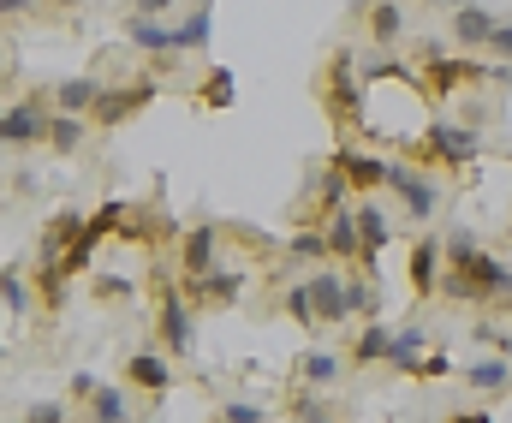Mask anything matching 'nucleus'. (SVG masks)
I'll return each mask as SVG.
<instances>
[{
  "instance_id": "f3484780",
  "label": "nucleus",
  "mask_w": 512,
  "mask_h": 423,
  "mask_svg": "<svg viewBox=\"0 0 512 423\" xmlns=\"http://www.w3.org/2000/svg\"><path fill=\"white\" fill-rule=\"evenodd\" d=\"M102 90H108L102 78L72 72L66 84H54V114H84V120H90V114H96V102H102Z\"/></svg>"
},
{
  "instance_id": "423d86ee",
  "label": "nucleus",
  "mask_w": 512,
  "mask_h": 423,
  "mask_svg": "<svg viewBox=\"0 0 512 423\" xmlns=\"http://www.w3.org/2000/svg\"><path fill=\"white\" fill-rule=\"evenodd\" d=\"M477 126H453V120H429L423 143L411 149V167H471L477 161Z\"/></svg>"
},
{
  "instance_id": "58836bf2",
  "label": "nucleus",
  "mask_w": 512,
  "mask_h": 423,
  "mask_svg": "<svg viewBox=\"0 0 512 423\" xmlns=\"http://www.w3.org/2000/svg\"><path fill=\"white\" fill-rule=\"evenodd\" d=\"M36 12H48L42 0H0V24H24V18H36Z\"/></svg>"
},
{
  "instance_id": "f03ea898",
  "label": "nucleus",
  "mask_w": 512,
  "mask_h": 423,
  "mask_svg": "<svg viewBox=\"0 0 512 423\" xmlns=\"http://www.w3.org/2000/svg\"><path fill=\"white\" fill-rule=\"evenodd\" d=\"M149 292H155V340H161V352L167 358H191L197 352V304L185 298L179 275L155 269L149 275Z\"/></svg>"
},
{
  "instance_id": "aec40b11",
  "label": "nucleus",
  "mask_w": 512,
  "mask_h": 423,
  "mask_svg": "<svg viewBox=\"0 0 512 423\" xmlns=\"http://www.w3.org/2000/svg\"><path fill=\"white\" fill-rule=\"evenodd\" d=\"M233 102H239V78H233V66H209V72H203V84H197V108L227 114Z\"/></svg>"
},
{
  "instance_id": "f8f14e48",
  "label": "nucleus",
  "mask_w": 512,
  "mask_h": 423,
  "mask_svg": "<svg viewBox=\"0 0 512 423\" xmlns=\"http://www.w3.org/2000/svg\"><path fill=\"white\" fill-rule=\"evenodd\" d=\"M126 382L137 388V394H149V400H167L179 376H173V358H167V352L143 346V352H131L126 358Z\"/></svg>"
},
{
  "instance_id": "393cba45",
  "label": "nucleus",
  "mask_w": 512,
  "mask_h": 423,
  "mask_svg": "<svg viewBox=\"0 0 512 423\" xmlns=\"http://www.w3.org/2000/svg\"><path fill=\"white\" fill-rule=\"evenodd\" d=\"M280 263H328V233H322V227H298V233L280 245Z\"/></svg>"
},
{
  "instance_id": "a18cd8bd",
  "label": "nucleus",
  "mask_w": 512,
  "mask_h": 423,
  "mask_svg": "<svg viewBox=\"0 0 512 423\" xmlns=\"http://www.w3.org/2000/svg\"><path fill=\"white\" fill-rule=\"evenodd\" d=\"M12 191H18V197H30V191H36V173H30V167H18V173H12Z\"/></svg>"
},
{
  "instance_id": "bb28decb",
  "label": "nucleus",
  "mask_w": 512,
  "mask_h": 423,
  "mask_svg": "<svg viewBox=\"0 0 512 423\" xmlns=\"http://www.w3.org/2000/svg\"><path fill=\"white\" fill-rule=\"evenodd\" d=\"M465 382L477 388V394H501V388H512V364L495 352V358H477V364H465Z\"/></svg>"
},
{
  "instance_id": "6e6552de",
  "label": "nucleus",
  "mask_w": 512,
  "mask_h": 423,
  "mask_svg": "<svg viewBox=\"0 0 512 423\" xmlns=\"http://www.w3.org/2000/svg\"><path fill=\"white\" fill-rule=\"evenodd\" d=\"M501 275H507V263L489 257V251H477V257H465V263H453V269L441 275V292H447L453 304H489L495 286H501Z\"/></svg>"
},
{
  "instance_id": "c9c22d12",
  "label": "nucleus",
  "mask_w": 512,
  "mask_h": 423,
  "mask_svg": "<svg viewBox=\"0 0 512 423\" xmlns=\"http://www.w3.org/2000/svg\"><path fill=\"white\" fill-rule=\"evenodd\" d=\"M72 412H66V400H30L24 406V423H66Z\"/></svg>"
},
{
  "instance_id": "09e8293b",
  "label": "nucleus",
  "mask_w": 512,
  "mask_h": 423,
  "mask_svg": "<svg viewBox=\"0 0 512 423\" xmlns=\"http://www.w3.org/2000/svg\"><path fill=\"white\" fill-rule=\"evenodd\" d=\"M0 149H6V143H0ZM0 179H6V167H0Z\"/></svg>"
},
{
  "instance_id": "37998d69",
  "label": "nucleus",
  "mask_w": 512,
  "mask_h": 423,
  "mask_svg": "<svg viewBox=\"0 0 512 423\" xmlns=\"http://www.w3.org/2000/svg\"><path fill=\"white\" fill-rule=\"evenodd\" d=\"M447 370H453L447 358H423V364H417V376H423V382H435V376H447Z\"/></svg>"
},
{
  "instance_id": "5701e85b",
  "label": "nucleus",
  "mask_w": 512,
  "mask_h": 423,
  "mask_svg": "<svg viewBox=\"0 0 512 423\" xmlns=\"http://www.w3.org/2000/svg\"><path fill=\"white\" fill-rule=\"evenodd\" d=\"M387 346H393V328H387V322H364V334L352 340L346 364H352V370H370V364H387Z\"/></svg>"
},
{
  "instance_id": "c85d7f7f",
  "label": "nucleus",
  "mask_w": 512,
  "mask_h": 423,
  "mask_svg": "<svg viewBox=\"0 0 512 423\" xmlns=\"http://www.w3.org/2000/svg\"><path fill=\"white\" fill-rule=\"evenodd\" d=\"M84 138H90V120L84 114H54V126H48V149L54 155H78Z\"/></svg>"
},
{
  "instance_id": "1a4fd4ad",
  "label": "nucleus",
  "mask_w": 512,
  "mask_h": 423,
  "mask_svg": "<svg viewBox=\"0 0 512 423\" xmlns=\"http://www.w3.org/2000/svg\"><path fill=\"white\" fill-rule=\"evenodd\" d=\"M387 191L405 203V221H429V215H435V203H441L435 179H429L423 167H411V161H393V173H387Z\"/></svg>"
},
{
  "instance_id": "2f4dec72",
  "label": "nucleus",
  "mask_w": 512,
  "mask_h": 423,
  "mask_svg": "<svg viewBox=\"0 0 512 423\" xmlns=\"http://www.w3.org/2000/svg\"><path fill=\"white\" fill-rule=\"evenodd\" d=\"M30 281H36V292H42V310H60V304H66V275H60V263H36V275H30Z\"/></svg>"
},
{
  "instance_id": "7ed1b4c3",
  "label": "nucleus",
  "mask_w": 512,
  "mask_h": 423,
  "mask_svg": "<svg viewBox=\"0 0 512 423\" xmlns=\"http://www.w3.org/2000/svg\"><path fill=\"white\" fill-rule=\"evenodd\" d=\"M507 66H483L471 54H441L435 42L423 48V96L429 102H459L471 84H507Z\"/></svg>"
},
{
  "instance_id": "b1692460",
  "label": "nucleus",
  "mask_w": 512,
  "mask_h": 423,
  "mask_svg": "<svg viewBox=\"0 0 512 423\" xmlns=\"http://www.w3.org/2000/svg\"><path fill=\"white\" fill-rule=\"evenodd\" d=\"M0 304H6L12 322H24V316L36 310V292H30V281H24L18 263H0Z\"/></svg>"
},
{
  "instance_id": "de8ad7c7",
  "label": "nucleus",
  "mask_w": 512,
  "mask_h": 423,
  "mask_svg": "<svg viewBox=\"0 0 512 423\" xmlns=\"http://www.w3.org/2000/svg\"><path fill=\"white\" fill-rule=\"evenodd\" d=\"M42 6H48V12H78L84 0H42Z\"/></svg>"
},
{
  "instance_id": "0eeeda50",
  "label": "nucleus",
  "mask_w": 512,
  "mask_h": 423,
  "mask_svg": "<svg viewBox=\"0 0 512 423\" xmlns=\"http://www.w3.org/2000/svg\"><path fill=\"white\" fill-rule=\"evenodd\" d=\"M161 96V78L155 72H137V78H120V84H108L102 90V102H96V114H90V126H126V120H137L149 102Z\"/></svg>"
},
{
  "instance_id": "72a5a7b5",
  "label": "nucleus",
  "mask_w": 512,
  "mask_h": 423,
  "mask_svg": "<svg viewBox=\"0 0 512 423\" xmlns=\"http://www.w3.org/2000/svg\"><path fill=\"white\" fill-rule=\"evenodd\" d=\"M215 423H268V406H251V400H221V406H215Z\"/></svg>"
},
{
  "instance_id": "f704fd0d",
  "label": "nucleus",
  "mask_w": 512,
  "mask_h": 423,
  "mask_svg": "<svg viewBox=\"0 0 512 423\" xmlns=\"http://www.w3.org/2000/svg\"><path fill=\"white\" fill-rule=\"evenodd\" d=\"M441 251H447V269H453V263H465V257H477L483 245H477V233H471V227H453V233L441 239Z\"/></svg>"
},
{
  "instance_id": "9b49d317",
  "label": "nucleus",
  "mask_w": 512,
  "mask_h": 423,
  "mask_svg": "<svg viewBox=\"0 0 512 423\" xmlns=\"http://www.w3.org/2000/svg\"><path fill=\"white\" fill-rule=\"evenodd\" d=\"M340 173H346V185L358 191V197H370V191H382L387 173H393V161H382V155H370V149H352V143H340L334 155H328Z\"/></svg>"
},
{
  "instance_id": "39448f33",
  "label": "nucleus",
  "mask_w": 512,
  "mask_h": 423,
  "mask_svg": "<svg viewBox=\"0 0 512 423\" xmlns=\"http://www.w3.org/2000/svg\"><path fill=\"white\" fill-rule=\"evenodd\" d=\"M48 126H54V96H42V90H24L18 102L0 108V143L6 149H42Z\"/></svg>"
},
{
  "instance_id": "4468645a",
  "label": "nucleus",
  "mask_w": 512,
  "mask_h": 423,
  "mask_svg": "<svg viewBox=\"0 0 512 423\" xmlns=\"http://www.w3.org/2000/svg\"><path fill=\"white\" fill-rule=\"evenodd\" d=\"M179 286H185V281H179ZM185 298H191L197 310H233V304L245 298V269H227V263H221L215 275H203V281L185 286Z\"/></svg>"
},
{
  "instance_id": "2eb2a0df",
  "label": "nucleus",
  "mask_w": 512,
  "mask_h": 423,
  "mask_svg": "<svg viewBox=\"0 0 512 423\" xmlns=\"http://www.w3.org/2000/svg\"><path fill=\"white\" fill-rule=\"evenodd\" d=\"M405 275H411V298H417V304L435 298V292H441V275H447V251H441V239H417Z\"/></svg>"
},
{
  "instance_id": "c756f323",
  "label": "nucleus",
  "mask_w": 512,
  "mask_h": 423,
  "mask_svg": "<svg viewBox=\"0 0 512 423\" xmlns=\"http://www.w3.org/2000/svg\"><path fill=\"white\" fill-rule=\"evenodd\" d=\"M346 316H358V322H382V298H376L370 275H346Z\"/></svg>"
},
{
  "instance_id": "ddd939ff",
  "label": "nucleus",
  "mask_w": 512,
  "mask_h": 423,
  "mask_svg": "<svg viewBox=\"0 0 512 423\" xmlns=\"http://www.w3.org/2000/svg\"><path fill=\"white\" fill-rule=\"evenodd\" d=\"M387 239H393V221H387L382 203H370V197H358V269L364 275H376V263H382Z\"/></svg>"
},
{
  "instance_id": "ea45409f",
  "label": "nucleus",
  "mask_w": 512,
  "mask_h": 423,
  "mask_svg": "<svg viewBox=\"0 0 512 423\" xmlns=\"http://www.w3.org/2000/svg\"><path fill=\"white\" fill-rule=\"evenodd\" d=\"M477 340H483V346H495L501 358H507V352H512V334H507V328H501V322H477Z\"/></svg>"
},
{
  "instance_id": "a19ab883",
  "label": "nucleus",
  "mask_w": 512,
  "mask_h": 423,
  "mask_svg": "<svg viewBox=\"0 0 512 423\" xmlns=\"http://www.w3.org/2000/svg\"><path fill=\"white\" fill-rule=\"evenodd\" d=\"M495 60H512V24H495V42H489Z\"/></svg>"
},
{
  "instance_id": "8fccbe9b",
  "label": "nucleus",
  "mask_w": 512,
  "mask_h": 423,
  "mask_svg": "<svg viewBox=\"0 0 512 423\" xmlns=\"http://www.w3.org/2000/svg\"><path fill=\"white\" fill-rule=\"evenodd\" d=\"M0 358H6V346H0Z\"/></svg>"
},
{
  "instance_id": "cd10ccee",
  "label": "nucleus",
  "mask_w": 512,
  "mask_h": 423,
  "mask_svg": "<svg viewBox=\"0 0 512 423\" xmlns=\"http://www.w3.org/2000/svg\"><path fill=\"white\" fill-rule=\"evenodd\" d=\"M417 364H423V328L411 322L405 334H393V346H387V370H399V376H417Z\"/></svg>"
},
{
  "instance_id": "6ab92c4d",
  "label": "nucleus",
  "mask_w": 512,
  "mask_h": 423,
  "mask_svg": "<svg viewBox=\"0 0 512 423\" xmlns=\"http://www.w3.org/2000/svg\"><path fill=\"white\" fill-rule=\"evenodd\" d=\"M209 30H215V0H197V6L173 24V54H197V48L209 42Z\"/></svg>"
},
{
  "instance_id": "412c9836",
  "label": "nucleus",
  "mask_w": 512,
  "mask_h": 423,
  "mask_svg": "<svg viewBox=\"0 0 512 423\" xmlns=\"http://www.w3.org/2000/svg\"><path fill=\"white\" fill-rule=\"evenodd\" d=\"M322 233H328V257H334V263H358V209H352V203H346L340 215H328Z\"/></svg>"
},
{
  "instance_id": "a211bd4d",
  "label": "nucleus",
  "mask_w": 512,
  "mask_h": 423,
  "mask_svg": "<svg viewBox=\"0 0 512 423\" xmlns=\"http://www.w3.org/2000/svg\"><path fill=\"white\" fill-rule=\"evenodd\" d=\"M126 42H131V48H143V54H155L161 66L173 60V24H161V18L131 12V18H126Z\"/></svg>"
},
{
  "instance_id": "4be33fe9",
  "label": "nucleus",
  "mask_w": 512,
  "mask_h": 423,
  "mask_svg": "<svg viewBox=\"0 0 512 423\" xmlns=\"http://www.w3.org/2000/svg\"><path fill=\"white\" fill-rule=\"evenodd\" d=\"M364 30H370V42H376L382 54L399 48V42H405V0H382V6L364 18Z\"/></svg>"
},
{
  "instance_id": "c03bdc74",
  "label": "nucleus",
  "mask_w": 512,
  "mask_h": 423,
  "mask_svg": "<svg viewBox=\"0 0 512 423\" xmlns=\"http://www.w3.org/2000/svg\"><path fill=\"white\" fill-rule=\"evenodd\" d=\"M489 304H495V310H512V269L501 275V286H495V298H489Z\"/></svg>"
},
{
  "instance_id": "a878e982",
  "label": "nucleus",
  "mask_w": 512,
  "mask_h": 423,
  "mask_svg": "<svg viewBox=\"0 0 512 423\" xmlns=\"http://www.w3.org/2000/svg\"><path fill=\"white\" fill-rule=\"evenodd\" d=\"M340 370H346V364H340L334 352H304V358H298V388H310V394H316V388H334Z\"/></svg>"
},
{
  "instance_id": "20e7f679",
  "label": "nucleus",
  "mask_w": 512,
  "mask_h": 423,
  "mask_svg": "<svg viewBox=\"0 0 512 423\" xmlns=\"http://www.w3.org/2000/svg\"><path fill=\"white\" fill-rule=\"evenodd\" d=\"M322 108L334 126H358L364 120V72L352 60V48H334L328 54V72H322Z\"/></svg>"
},
{
  "instance_id": "4c0bfd02",
  "label": "nucleus",
  "mask_w": 512,
  "mask_h": 423,
  "mask_svg": "<svg viewBox=\"0 0 512 423\" xmlns=\"http://www.w3.org/2000/svg\"><path fill=\"white\" fill-rule=\"evenodd\" d=\"M96 394H102V382H96L90 370H78V376H72V388H66V406H90Z\"/></svg>"
},
{
  "instance_id": "7c9ffc66",
  "label": "nucleus",
  "mask_w": 512,
  "mask_h": 423,
  "mask_svg": "<svg viewBox=\"0 0 512 423\" xmlns=\"http://www.w3.org/2000/svg\"><path fill=\"white\" fill-rule=\"evenodd\" d=\"M84 412H90V423H131V400H126V388H108L102 382V394Z\"/></svg>"
},
{
  "instance_id": "473e14b6",
  "label": "nucleus",
  "mask_w": 512,
  "mask_h": 423,
  "mask_svg": "<svg viewBox=\"0 0 512 423\" xmlns=\"http://www.w3.org/2000/svg\"><path fill=\"white\" fill-rule=\"evenodd\" d=\"M292 423H340V418H334V400L298 388V400H292Z\"/></svg>"
},
{
  "instance_id": "9d476101",
  "label": "nucleus",
  "mask_w": 512,
  "mask_h": 423,
  "mask_svg": "<svg viewBox=\"0 0 512 423\" xmlns=\"http://www.w3.org/2000/svg\"><path fill=\"white\" fill-rule=\"evenodd\" d=\"M215 245H221V227L215 221H197V227H185V239H179V281H203V275H215L221 263H215Z\"/></svg>"
},
{
  "instance_id": "f257e3e1",
  "label": "nucleus",
  "mask_w": 512,
  "mask_h": 423,
  "mask_svg": "<svg viewBox=\"0 0 512 423\" xmlns=\"http://www.w3.org/2000/svg\"><path fill=\"white\" fill-rule=\"evenodd\" d=\"M280 310L304 328H340L346 322V275L340 269H316L304 281H292L280 292Z\"/></svg>"
},
{
  "instance_id": "dca6fc26",
  "label": "nucleus",
  "mask_w": 512,
  "mask_h": 423,
  "mask_svg": "<svg viewBox=\"0 0 512 423\" xmlns=\"http://www.w3.org/2000/svg\"><path fill=\"white\" fill-rule=\"evenodd\" d=\"M495 24H501V18H495L489 6H477V0H459V6H453V42H459V48H489V42H495Z\"/></svg>"
},
{
  "instance_id": "49530a36",
  "label": "nucleus",
  "mask_w": 512,
  "mask_h": 423,
  "mask_svg": "<svg viewBox=\"0 0 512 423\" xmlns=\"http://www.w3.org/2000/svg\"><path fill=\"white\" fill-rule=\"evenodd\" d=\"M447 423H495V418H489V412H453Z\"/></svg>"
},
{
  "instance_id": "79ce46f5",
  "label": "nucleus",
  "mask_w": 512,
  "mask_h": 423,
  "mask_svg": "<svg viewBox=\"0 0 512 423\" xmlns=\"http://www.w3.org/2000/svg\"><path fill=\"white\" fill-rule=\"evenodd\" d=\"M179 0H131V12H143V18H167Z\"/></svg>"
},
{
  "instance_id": "e433bc0d",
  "label": "nucleus",
  "mask_w": 512,
  "mask_h": 423,
  "mask_svg": "<svg viewBox=\"0 0 512 423\" xmlns=\"http://www.w3.org/2000/svg\"><path fill=\"white\" fill-rule=\"evenodd\" d=\"M90 292H96V298H102V304H114V298H131V292H137V286H131L126 275H96V281H90Z\"/></svg>"
}]
</instances>
